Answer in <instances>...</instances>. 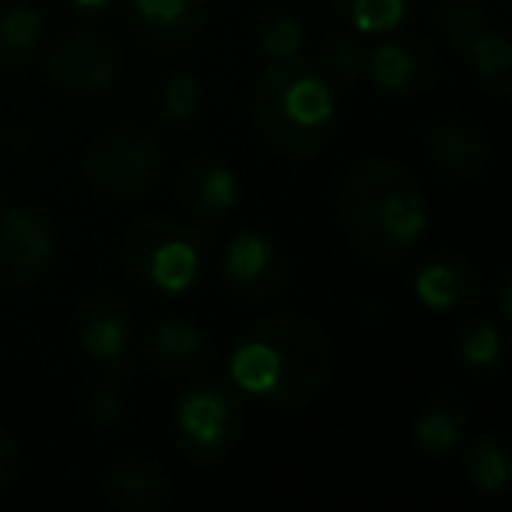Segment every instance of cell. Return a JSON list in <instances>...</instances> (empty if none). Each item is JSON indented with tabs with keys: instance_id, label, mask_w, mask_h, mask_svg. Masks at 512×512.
<instances>
[{
	"instance_id": "17",
	"label": "cell",
	"mask_w": 512,
	"mask_h": 512,
	"mask_svg": "<svg viewBox=\"0 0 512 512\" xmlns=\"http://www.w3.org/2000/svg\"><path fill=\"white\" fill-rule=\"evenodd\" d=\"M102 488H106L109 505L120 512H158L172 502L169 477L151 460L116 463Z\"/></svg>"
},
{
	"instance_id": "27",
	"label": "cell",
	"mask_w": 512,
	"mask_h": 512,
	"mask_svg": "<svg viewBox=\"0 0 512 512\" xmlns=\"http://www.w3.org/2000/svg\"><path fill=\"white\" fill-rule=\"evenodd\" d=\"M197 102H200V92H197V81L193 74H172L165 81V92H162V109L169 120H190L197 113Z\"/></svg>"
},
{
	"instance_id": "6",
	"label": "cell",
	"mask_w": 512,
	"mask_h": 512,
	"mask_svg": "<svg viewBox=\"0 0 512 512\" xmlns=\"http://www.w3.org/2000/svg\"><path fill=\"white\" fill-rule=\"evenodd\" d=\"M246 414L239 393L221 383H200L183 393L172 414V435L190 463H221L239 446Z\"/></svg>"
},
{
	"instance_id": "16",
	"label": "cell",
	"mask_w": 512,
	"mask_h": 512,
	"mask_svg": "<svg viewBox=\"0 0 512 512\" xmlns=\"http://www.w3.org/2000/svg\"><path fill=\"white\" fill-rule=\"evenodd\" d=\"M428 155L453 179H481L491 165V141L477 127L460 120H442L428 130Z\"/></svg>"
},
{
	"instance_id": "15",
	"label": "cell",
	"mask_w": 512,
	"mask_h": 512,
	"mask_svg": "<svg viewBox=\"0 0 512 512\" xmlns=\"http://www.w3.org/2000/svg\"><path fill=\"white\" fill-rule=\"evenodd\" d=\"M481 292V271L470 256L442 249V253L428 256L425 264L414 274V295L421 306L428 309H453L470 302Z\"/></svg>"
},
{
	"instance_id": "14",
	"label": "cell",
	"mask_w": 512,
	"mask_h": 512,
	"mask_svg": "<svg viewBox=\"0 0 512 512\" xmlns=\"http://www.w3.org/2000/svg\"><path fill=\"white\" fill-rule=\"evenodd\" d=\"M134 29L144 46L172 53L200 36L207 15L200 0H134Z\"/></svg>"
},
{
	"instance_id": "12",
	"label": "cell",
	"mask_w": 512,
	"mask_h": 512,
	"mask_svg": "<svg viewBox=\"0 0 512 512\" xmlns=\"http://www.w3.org/2000/svg\"><path fill=\"white\" fill-rule=\"evenodd\" d=\"M144 362L158 372L162 379H197L211 369L214 351L207 334L197 327V323L186 320H162L144 334Z\"/></svg>"
},
{
	"instance_id": "9",
	"label": "cell",
	"mask_w": 512,
	"mask_h": 512,
	"mask_svg": "<svg viewBox=\"0 0 512 512\" xmlns=\"http://www.w3.org/2000/svg\"><path fill=\"white\" fill-rule=\"evenodd\" d=\"M53 228L29 207L0 214V288H29L53 264Z\"/></svg>"
},
{
	"instance_id": "26",
	"label": "cell",
	"mask_w": 512,
	"mask_h": 512,
	"mask_svg": "<svg viewBox=\"0 0 512 512\" xmlns=\"http://www.w3.org/2000/svg\"><path fill=\"white\" fill-rule=\"evenodd\" d=\"M306 46V29L292 15H274L260 32V50L267 60H295Z\"/></svg>"
},
{
	"instance_id": "23",
	"label": "cell",
	"mask_w": 512,
	"mask_h": 512,
	"mask_svg": "<svg viewBox=\"0 0 512 512\" xmlns=\"http://www.w3.org/2000/svg\"><path fill=\"white\" fill-rule=\"evenodd\" d=\"M323 74L334 88H351L365 71V50L358 46L355 36L337 32L323 43Z\"/></svg>"
},
{
	"instance_id": "19",
	"label": "cell",
	"mask_w": 512,
	"mask_h": 512,
	"mask_svg": "<svg viewBox=\"0 0 512 512\" xmlns=\"http://www.w3.org/2000/svg\"><path fill=\"white\" fill-rule=\"evenodd\" d=\"M470 64V71L477 74V81L484 85V92H491L495 99H509V39L495 29L477 32L467 43V50L460 53Z\"/></svg>"
},
{
	"instance_id": "5",
	"label": "cell",
	"mask_w": 512,
	"mask_h": 512,
	"mask_svg": "<svg viewBox=\"0 0 512 512\" xmlns=\"http://www.w3.org/2000/svg\"><path fill=\"white\" fill-rule=\"evenodd\" d=\"M85 176L106 197H141L162 176V141L141 123H116L88 144Z\"/></svg>"
},
{
	"instance_id": "4",
	"label": "cell",
	"mask_w": 512,
	"mask_h": 512,
	"mask_svg": "<svg viewBox=\"0 0 512 512\" xmlns=\"http://www.w3.org/2000/svg\"><path fill=\"white\" fill-rule=\"evenodd\" d=\"M211 232L172 218H137L120 239V260L130 281L155 295H183L204 274Z\"/></svg>"
},
{
	"instance_id": "13",
	"label": "cell",
	"mask_w": 512,
	"mask_h": 512,
	"mask_svg": "<svg viewBox=\"0 0 512 512\" xmlns=\"http://www.w3.org/2000/svg\"><path fill=\"white\" fill-rule=\"evenodd\" d=\"M176 193L183 211L197 221H221L232 214L235 200H239V183L225 162L211 155H197L179 169Z\"/></svg>"
},
{
	"instance_id": "22",
	"label": "cell",
	"mask_w": 512,
	"mask_h": 512,
	"mask_svg": "<svg viewBox=\"0 0 512 512\" xmlns=\"http://www.w3.org/2000/svg\"><path fill=\"white\" fill-rule=\"evenodd\" d=\"M463 467H467L470 484L477 491H484V495H498V491L509 488V477H512L509 456L495 442H477L467 453V460H463Z\"/></svg>"
},
{
	"instance_id": "29",
	"label": "cell",
	"mask_w": 512,
	"mask_h": 512,
	"mask_svg": "<svg viewBox=\"0 0 512 512\" xmlns=\"http://www.w3.org/2000/svg\"><path fill=\"white\" fill-rule=\"evenodd\" d=\"M18 477V449L8 435L0 432V491H8Z\"/></svg>"
},
{
	"instance_id": "3",
	"label": "cell",
	"mask_w": 512,
	"mask_h": 512,
	"mask_svg": "<svg viewBox=\"0 0 512 512\" xmlns=\"http://www.w3.org/2000/svg\"><path fill=\"white\" fill-rule=\"evenodd\" d=\"M253 120L267 148L288 158H313L337 127V88L313 64L271 60L253 88Z\"/></svg>"
},
{
	"instance_id": "21",
	"label": "cell",
	"mask_w": 512,
	"mask_h": 512,
	"mask_svg": "<svg viewBox=\"0 0 512 512\" xmlns=\"http://www.w3.org/2000/svg\"><path fill=\"white\" fill-rule=\"evenodd\" d=\"M435 29L456 53H463L477 32L488 29V18L477 0H442L435 8Z\"/></svg>"
},
{
	"instance_id": "20",
	"label": "cell",
	"mask_w": 512,
	"mask_h": 512,
	"mask_svg": "<svg viewBox=\"0 0 512 512\" xmlns=\"http://www.w3.org/2000/svg\"><path fill=\"white\" fill-rule=\"evenodd\" d=\"M330 8L344 18L355 32L365 36H383L400 29L411 0H330Z\"/></svg>"
},
{
	"instance_id": "8",
	"label": "cell",
	"mask_w": 512,
	"mask_h": 512,
	"mask_svg": "<svg viewBox=\"0 0 512 512\" xmlns=\"http://www.w3.org/2000/svg\"><path fill=\"white\" fill-rule=\"evenodd\" d=\"M225 285L246 302H271L288 285V256L264 232H239L225 249L221 260Z\"/></svg>"
},
{
	"instance_id": "10",
	"label": "cell",
	"mask_w": 512,
	"mask_h": 512,
	"mask_svg": "<svg viewBox=\"0 0 512 512\" xmlns=\"http://www.w3.org/2000/svg\"><path fill=\"white\" fill-rule=\"evenodd\" d=\"M372 81L390 95H425L439 81V57H435L432 43L421 36H397L383 32L372 57H365Z\"/></svg>"
},
{
	"instance_id": "24",
	"label": "cell",
	"mask_w": 512,
	"mask_h": 512,
	"mask_svg": "<svg viewBox=\"0 0 512 512\" xmlns=\"http://www.w3.org/2000/svg\"><path fill=\"white\" fill-rule=\"evenodd\" d=\"M414 442L421 453L428 456H446L460 442V418L449 407H432L414 421Z\"/></svg>"
},
{
	"instance_id": "18",
	"label": "cell",
	"mask_w": 512,
	"mask_h": 512,
	"mask_svg": "<svg viewBox=\"0 0 512 512\" xmlns=\"http://www.w3.org/2000/svg\"><path fill=\"white\" fill-rule=\"evenodd\" d=\"M43 15L25 4L0 8V71H25L39 50Z\"/></svg>"
},
{
	"instance_id": "25",
	"label": "cell",
	"mask_w": 512,
	"mask_h": 512,
	"mask_svg": "<svg viewBox=\"0 0 512 512\" xmlns=\"http://www.w3.org/2000/svg\"><path fill=\"white\" fill-rule=\"evenodd\" d=\"M456 355L470 365V369H491L502 355V337L491 323L477 320L456 334Z\"/></svg>"
},
{
	"instance_id": "1",
	"label": "cell",
	"mask_w": 512,
	"mask_h": 512,
	"mask_svg": "<svg viewBox=\"0 0 512 512\" xmlns=\"http://www.w3.org/2000/svg\"><path fill=\"white\" fill-rule=\"evenodd\" d=\"M337 369L334 337L309 316H271L232 351L235 393L264 407H306L323 397Z\"/></svg>"
},
{
	"instance_id": "2",
	"label": "cell",
	"mask_w": 512,
	"mask_h": 512,
	"mask_svg": "<svg viewBox=\"0 0 512 512\" xmlns=\"http://www.w3.org/2000/svg\"><path fill=\"white\" fill-rule=\"evenodd\" d=\"M337 221L362 260L397 264L425 235L428 204L418 179L404 165L365 158L344 176L337 193Z\"/></svg>"
},
{
	"instance_id": "11",
	"label": "cell",
	"mask_w": 512,
	"mask_h": 512,
	"mask_svg": "<svg viewBox=\"0 0 512 512\" xmlns=\"http://www.w3.org/2000/svg\"><path fill=\"white\" fill-rule=\"evenodd\" d=\"M78 344L92 362L113 376L130 372V323L127 309L113 292H95L78 309Z\"/></svg>"
},
{
	"instance_id": "7",
	"label": "cell",
	"mask_w": 512,
	"mask_h": 512,
	"mask_svg": "<svg viewBox=\"0 0 512 512\" xmlns=\"http://www.w3.org/2000/svg\"><path fill=\"white\" fill-rule=\"evenodd\" d=\"M46 74L67 95H99L120 74V50L99 32L78 29L53 43Z\"/></svg>"
},
{
	"instance_id": "30",
	"label": "cell",
	"mask_w": 512,
	"mask_h": 512,
	"mask_svg": "<svg viewBox=\"0 0 512 512\" xmlns=\"http://www.w3.org/2000/svg\"><path fill=\"white\" fill-rule=\"evenodd\" d=\"M78 8H85V11H102V8H109L113 0H74Z\"/></svg>"
},
{
	"instance_id": "28",
	"label": "cell",
	"mask_w": 512,
	"mask_h": 512,
	"mask_svg": "<svg viewBox=\"0 0 512 512\" xmlns=\"http://www.w3.org/2000/svg\"><path fill=\"white\" fill-rule=\"evenodd\" d=\"M120 414H123L120 390H116V386H102L92 397V418L102 421V425H113V421H120Z\"/></svg>"
}]
</instances>
